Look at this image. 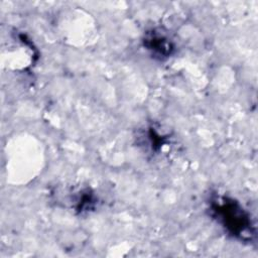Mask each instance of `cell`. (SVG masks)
Wrapping results in <instances>:
<instances>
[{
    "label": "cell",
    "instance_id": "obj_1",
    "mask_svg": "<svg viewBox=\"0 0 258 258\" xmlns=\"http://www.w3.org/2000/svg\"><path fill=\"white\" fill-rule=\"evenodd\" d=\"M210 213L227 233L240 240L248 241L253 233L250 215L235 200L218 196L210 202Z\"/></svg>",
    "mask_w": 258,
    "mask_h": 258
},
{
    "label": "cell",
    "instance_id": "obj_2",
    "mask_svg": "<svg viewBox=\"0 0 258 258\" xmlns=\"http://www.w3.org/2000/svg\"><path fill=\"white\" fill-rule=\"evenodd\" d=\"M143 45L154 57L159 59L167 58L174 49V44L170 37L163 31L156 29H152L145 34Z\"/></svg>",
    "mask_w": 258,
    "mask_h": 258
}]
</instances>
